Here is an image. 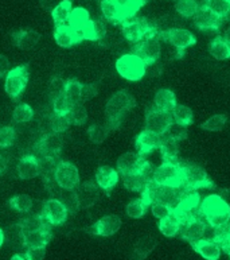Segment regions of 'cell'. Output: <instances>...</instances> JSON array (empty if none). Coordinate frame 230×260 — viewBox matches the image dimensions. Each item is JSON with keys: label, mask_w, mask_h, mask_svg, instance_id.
<instances>
[{"label": "cell", "mask_w": 230, "mask_h": 260, "mask_svg": "<svg viewBox=\"0 0 230 260\" xmlns=\"http://www.w3.org/2000/svg\"><path fill=\"white\" fill-rule=\"evenodd\" d=\"M199 8H201V4L197 0H176L175 2L176 14L186 19H193L199 11Z\"/></svg>", "instance_id": "38"}, {"label": "cell", "mask_w": 230, "mask_h": 260, "mask_svg": "<svg viewBox=\"0 0 230 260\" xmlns=\"http://www.w3.org/2000/svg\"><path fill=\"white\" fill-rule=\"evenodd\" d=\"M41 213L51 226H59L65 224L69 217V210L58 198L51 197L43 202Z\"/></svg>", "instance_id": "13"}, {"label": "cell", "mask_w": 230, "mask_h": 260, "mask_svg": "<svg viewBox=\"0 0 230 260\" xmlns=\"http://www.w3.org/2000/svg\"><path fill=\"white\" fill-rule=\"evenodd\" d=\"M100 8H101V14L106 22L113 24L121 23L120 10L114 0H100Z\"/></svg>", "instance_id": "33"}, {"label": "cell", "mask_w": 230, "mask_h": 260, "mask_svg": "<svg viewBox=\"0 0 230 260\" xmlns=\"http://www.w3.org/2000/svg\"><path fill=\"white\" fill-rule=\"evenodd\" d=\"M205 7H207L213 14L218 16L219 19H227L230 16L229 0H205Z\"/></svg>", "instance_id": "42"}, {"label": "cell", "mask_w": 230, "mask_h": 260, "mask_svg": "<svg viewBox=\"0 0 230 260\" xmlns=\"http://www.w3.org/2000/svg\"><path fill=\"white\" fill-rule=\"evenodd\" d=\"M193 19H194L195 27L201 31H218L223 22L205 6H201L199 11Z\"/></svg>", "instance_id": "16"}, {"label": "cell", "mask_w": 230, "mask_h": 260, "mask_svg": "<svg viewBox=\"0 0 230 260\" xmlns=\"http://www.w3.org/2000/svg\"><path fill=\"white\" fill-rule=\"evenodd\" d=\"M18 177L20 179H32L41 174L39 158L35 154H26L19 159L16 165Z\"/></svg>", "instance_id": "20"}, {"label": "cell", "mask_w": 230, "mask_h": 260, "mask_svg": "<svg viewBox=\"0 0 230 260\" xmlns=\"http://www.w3.org/2000/svg\"><path fill=\"white\" fill-rule=\"evenodd\" d=\"M159 37H152V38L141 39L140 42L133 43L132 53L140 57L147 66H151L159 61L162 55V46H160Z\"/></svg>", "instance_id": "10"}, {"label": "cell", "mask_w": 230, "mask_h": 260, "mask_svg": "<svg viewBox=\"0 0 230 260\" xmlns=\"http://www.w3.org/2000/svg\"><path fill=\"white\" fill-rule=\"evenodd\" d=\"M74 190L77 193L78 201H80V208L81 209L92 208V206L97 204L98 198H100L97 183L93 182V181L80 183Z\"/></svg>", "instance_id": "17"}, {"label": "cell", "mask_w": 230, "mask_h": 260, "mask_svg": "<svg viewBox=\"0 0 230 260\" xmlns=\"http://www.w3.org/2000/svg\"><path fill=\"white\" fill-rule=\"evenodd\" d=\"M222 37H223V38H225V41H226L227 43H230V27L226 28V31L223 32Z\"/></svg>", "instance_id": "60"}, {"label": "cell", "mask_w": 230, "mask_h": 260, "mask_svg": "<svg viewBox=\"0 0 230 260\" xmlns=\"http://www.w3.org/2000/svg\"><path fill=\"white\" fill-rule=\"evenodd\" d=\"M136 107V100L128 90H117L106 101L105 115L106 125L110 131H114L121 125V121L124 119L125 113Z\"/></svg>", "instance_id": "2"}, {"label": "cell", "mask_w": 230, "mask_h": 260, "mask_svg": "<svg viewBox=\"0 0 230 260\" xmlns=\"http://www.w3.org/2000/svg\"><path fill=\"white\" fill-rule=\"evenodd\" d=\"M81 82L75 80V78H69L66 80V84H65V90H63V94L69 99L71 104H75V103H81V90H82Z\"/></svg>", "instance_id": "45"}, {"label": "cell", "mask_w": 230, "mask_h": 260, "mask_svg": "<svg viewBox=\"0 0 230 260\" xmlns=\"http://www.w3.org/2000/svg\"><path fill=\"white\" fill-rule=\"evenodd\" d=\"M227 121V116L223 113H218L214 116H210L201 124V129L207 132H218L225 127Z\"/></svg>", "instance_id": "46"}, {"label": "cell", "mask_w": 230, "mask_h": 260, "mask_svg": "<svg viewBox=\"0 0 230 260\" xmlns=\"http://www.w3.org/2000/svg\"><path fill=\"white\" fill-rule=\"evenodd\" d=\"M30 78V69L28 65H19L8 70L6 74V81H4V89L6 93L12 100H19L22 94L26 90Z\"/></svg>", "instance_id": "6"}, {"label": "cell", "mask_w": 230, "mask_h": 260, "mask_svg": "<svg viewBox=\"0 0 230 260\" xmlns=\"http://www.w3.org/2000/svg\"><path fill=\"white\" fill-rule=\"evenodd\" d=\"M209 53L217 61H226L230 58V43L223 37L217 35L209 45Z\"/></svg>", "instance_id": "28"}, {"label": "cell", "mask_w": 230, "mask_h": 260, "mask_svg": "<svg viewBox=\"0 0 230 260\" xmlns=\"http://www.w3.org/2000/svg\"><path fill=\"white\" fill-rule=\"evenodd\" d=\"M187 127L186 125H180L178 123H172L168 129L164 134V138H168V139L175 140V142H182V140L187 139Z\"/></svg>", "instance_id": "51"}, {"label": "cell", "mask_w": 230, "mask_h": 260, "mask_svg": "<svg viewBox=\"0 0 230 260\" xmlns=\"http://www.w3.org/2000/svg\"><path fill=\"white\" fill-rule=\"evenodd\" d=\"M65 84H66V80H65V78H61V77L51 78L50 84H49V90H50L51 98L58 96V94H62L63 90H65Z\"/></svg>", "instance_id": "54"}, {"label": "cell", "mask_w": 230, "mask_h": 260, "mask_svg": "<svg viewBox=\"0 0 230 260\" xmlns=\"http://www.w3.org/2000/svg\"><path fill=\"white\" fill-rule=\"evenodd\" d=\"M10 70V61L4 54H0V78L6 77Z\"/></svg>", "instance_id": "57"}, {"label": "cell", "mask_w": 230, "mask_h": 260, "mask_svg": "<svg viewBox=\"0 0 230 260\" xmlns=\"http://www.w3.org/2000/svg\"><path fill=\"white\" fill-rule=\"evenodd\" d=\"M4 241H6V235H4V231L0 228V247L4 244Z\"/></svg>", "instance_id": "59"}, {"label": "cell", "mask_w": 230, "mask_h": 260, "mask_svg": "<svg viewBox=\"0 0 230 260\" xmlns=\"http://www.w3.org/2000/svg\"><path fill=\"white\" fill-rule=\"evenodd\" d=\"M215 235L213 237V240H215L221 245V251L229 255L230 256V224L225 228L214 229Z\"/></svg>", "instance_id": "49"}, {"label": "cell", "mask_w": 230, "mask_h": 260, "mask_svg": "<svg viewBox=\"0 0 230 260\" xmlns=\"http://www.w3.org/2000/svg\"><path fill=\"white\" fill-rule=\"evenodd\" d=\"M148 208L149 205L143 200V198H135V200H132V201L127 205V208H125V213H127L128 217L139 220V218L144 217Z\"/></svg>", "instance_id": "41"}, {"label": "cell", "mask_w": 230, "mask_h": 260, "mask_svg": "<svg viewBox=\"0 0 230 260\" xmlns=\"http://www.w3.org/2000/svg\"><path fill=\"white\" fill-rule=\"evenodd\" d=\"M46 256V247H30L26 249V260H43Z\"/></svg>", "instance_id": "55"}, {"label": "cell", "mask_w": 230, "mask_h": 260, "mask_svg": "<svg viewBox=\"0 0 230 260\" xmlns=\"http://www.w3.org/2000/svg\"><path fill=\"white\" fill-rule=\"evenodd\" d=\"M55 198H58L59 201L66 206L67 210H69V214H75L78 210L81 209V208H80V201H78L75 190H65V189H59L58 193L55 194Z\"/></svg>", "instance_id": "39"}, {"label": "cell", "mask_w": 230, "mask_h": 260, "mask_svg": "<svg viewBox=\"0 0 230 260\" xmlns=\"http://www.w3.org/2000/svg\"><path fill=\"white\" fill-rule=\"evenodd\" d=\"M172 123H174V120H172L171 112H167V111H162V109L152 107L145 113V129L154 132L156 135L163 136Z\"/></svg>", "instance_id": "12"}, {"label": "cell", "mask_w": 230, "mask_h": 260, "mask_svg": "<svg viewBox=\"0 0 230 260\" xmlns=\"http://www.w3.org/2000/svg\"><path fill=\"white\" fill-rule=\"evenodd\" d=\"M54 41L59 47H63V49H69V47L81 43V39H80L78 34L69 24L55 26Z\"/></svg>", "instance_id": "23"}, {"label": "cell", "mask_w": 230, "mask_h": 260, "mask_svg": "<svg viewBox=\"0 0 230 260\" xmlns=\"http://www.w3.org/2000/svg\"><path fill=\"white\" fill-rule=\"evenodd\" d=\"M32 117H34V109L31 108V105L26 103H20L16 105V108L12 112V120L16 124H26L32 120Z\"/></svg>", "instance_id": "43"}, {"label": "cell", "mask_w": 230, "mask_h": 260, "mask_svg": "<svg viewBox=\"0 0 230 260\" xmlns=\"http://www.w3.org/2000/svg\"><path fill=\"white\" fill-rule=\"evenodd\" d=\"M119 179H120V174L113 167L101 166L96 171V183L101 190L105 191L106 194H109L110 191L117 186Z\"/></svg>", "instance_id": "19"}, {"label": "cell", "mask_w": 230, "mask_h": 260, "mask_svg": "<svg viewBox=\"0 0 230 260\" xmlns=\"http://www.w3.org/2000/svg\"><path fill=\"white\" fill-rule=\"evenodd\" d=\"M152 182L159 186L182 187L183 185V165L178 160L166 162L154 169Z\"/></svg>", "instance_id": "4"}, {"label": "cell", "mask_w": 230, "mask_h": 260, "mask_svg": "<svg viewBox=\"0 0 230 260\" xmlns=\"http://www.w3.org/2000/svg\"><path fill=\"white\" fill-rule=\"evenodd\" d=\"M159 150L162 152V158L166 162L178 160V155H179V142H175V140L162 136Z\"/></svg>", "instance_id": "34"}, {"label": "cell", "mask_w": 230, "mask_h": 260, "mask_svg": "<svg viewBox=\"0 0 230 260\" xmlns=\"http://www.w3.org/2000/svg\"><path fill=\"white\" fill-rule=\"evenodd\" d=\"M156 245H158V241L152 236H144L139 239L133 247L132 260H144L149 253L152 252Z\"/></svg>", "instance_id": "29"}, {"label": "cell", "mask_w": 230, "mask_h": 260, "mask_svg": "<svg viewBox=\"0 0 230 260\" xmlns=\"http://www.w3.org/2000/svg\"><path fill=\"white\" fill-rule=\"evenodd\" d=\"M67 116L70 119L71 124L74 125H82L88 120V111L84 107L82 103H75V104L71 105L70 111L67 113Z\"/></svg>", "instance_id": "47"}, {"label": "cell", "mask_w": 230, "mask_h": 260, "mask_svg": "<svg viewBox=\"0 0 230 260\" xmlns=\"http://www.w3.org/2000/svg\"><path fill=\"white\" fill-rule=\"evenodd\" d=\"M149 208H151V210H152L154 216H155L156 218H159V220H162V218H164L166 216H168V214L171 213V210H172L170 206H167L166 204L159 201L152 202Z\"/></svg>", "instance_id": "53"}, {"label": "cell", "mask_w": 230, "mask_h": 260, "mask_svg": "<svg viewBox=\"0 0 230 260\" xmlns=\"http://www.w3.org/2000/svg\"><path fill=\"white\" fill-rule=\"evenodd\" d=\"M23 235V247L30 248V247H46L50 243L53 232L51 226L43 229H36V231H22Z\"/></svg>", "instance_id": "21"}, {"label": "cell", "mask_w": 230, "mask_h": 260, "mask_svg": "<svg viewBox=\"0 0 230 260\" xmlns=\"http://www.w3.org/2000/svg\"><path fill=\"white\" fill-rule=\"evenodd\" d=\"M121 226V218L116 214H108L104 216L98 221H96L92 226L86 229L90 235L93 236H102L109 237L113 236L114 233L119 232V229Z\"/></svg>", "instance_id": "15"}, {"label": "cell", "mask_w": 230, "mask_h": 260, "mask_svg": "<svg viewBox=\"0 0 230 260\" xmlns=\"http://www.w3.org/2000/svg\"><path fill=\"white\" fill-rule=\"evenodd\" d=\"M90 15L89 11L84 7H75L73 8V11L69 18V26L75 31H81L90 23Z\"/></svg>", "instance_id": "32"}, {"label": "cell", "mask_w": 230, "mask_h": 260, "mask_svg": "<svg viewBox=\"0 0 230 260\" xmlns=\"http://www.w3.org/2000/svg\"><path fill=\"white\" fill-rule=\"evenodd\" d=\"M86 132H88V138L92 143L101 144L105 142L112 131L106 124H92Z\"/></svg>", "instance_id": "44"}, {"label": "cell", "mask_w": 230, "mask_h": 260, "mask_svg": "<svg viewBox=\"0 0 230 260\" xmlns=\"http://www.w3.org/2000/svg\"><path fill=\"white\" fill-rule=\"evenodd\" d=\"M229 3H230V0H229Z\"/></svg>", "instance_id": "62"}, {"label": "cell", "mask_w": 230, "mask_h": 260, "mask_svg": "<svg viewBox=\"0 0 230 260\" xmlns=\"http://www.w3.org/2000/svg\"><path fill=\"white\" fill-rule=\"evenodd\" d=\"M160 142H162V136L156 135L154 132L144 128L135 139L137 154H140L141 156H147L148 154L159 148Z\"/></svg>", "instance_id": "18"}, {"label": "cell", "mask_w": 230, "mask_h": 260, "mask_svg": "<svg viewBox=\"0 0 230 260\" xmlns=\"http://www.w3.org/2000/svg\"><path fill=\"white\" fill-rule=\"evenodd\" d=\"M22 228V231H36V229H43L51 226L49 222L45 220V217L42 216V213H34L30 214L27 217L20 218V221L18 222ZM53 228V226H51Z\"/></svg>", "instance_id": "36"}, {"label": "cell", "mask_w": 230, "mask_h": 260, "mask_svg": "<svg viewBox=\"0 0 230 260\" xmlns=\"http://www.w3.org/2000/svg\"><path fill=\"white\" fill-rule=\"evenodd\" d=\"M121 178H123V183H124V187L127 190L136 191V193H141L151 181V178L145 177L144 174H141L139 171L121 174Z\"/></svg>", "instance_id": "25"}, {"label": "cell", "mask_w": 230, "mask_h": 260, "mask_svg": "<svg viewBox=\"0 0 230 260\" xmlns=\"http://www.w3.org/2000/svg\"><path fill=\"white\" fill-rule=\"evenodd\" d=\"M160 41L170 43L176 50V58H183L184 53L188 47L194 46L197 43V38L191 31L186 28L174 27L168 31L159 32Z\"/></svg>", "instance_id": "7"}, {"label": "cell", "mask_w": 230, "mask_h": 260, "mask_svg": "<svg viewBox=\"0 0 230 260\" xmlns=\"http://www.w3.org/2000/svg\"><path fill=\"white\" fill-rule=\"evenodd\" d=\"M10 260H26V257H24V255H20V253H15V255H14V256H12Z\"/></svg>", "instance_id": "61"}, {"label": "cell", "mask_w": 230, "mask_h": 260, "mask_svg": "<svg viewBox=\"0 0 230 260\" xmlns=\"http://www.w3.org/2000/svg\"><path fill=\"white\" fill-rule=\"evenodd\" d=\"M71 11H73L71 0H61L51 11V18L54 20L55 26H63L69 23Z\"/></svg>", "instance_id": "30"}, {"label": "cell", "mask_w": 230, "mask_h": 260, "mask_svg": "<svg viewBox=\"0 0 230 260\" xmlns=\"http://www.w3.org/2000/svg\"><path fill=\"white\" fill-rule=\"evenodd\" d=\"M119 6L121 14V22H124L128 18L136 16V14L144 7L147 0H114ZM121 24V23H120Z\"/></svg>", "instance_id": "31"}, {"label": "cell", "mask_w": 230, "mask_h": 260, "mask_svg": "<svg viewBox=\"0 0 230 260\" xmlns=\"http://www.w3.org/2000/svg\"><path fill=\"white\" fill-rule=\"evenodd\" d=\"M71 103L65 94H58L53 98V111L51 112L55 115H67L71 108Z\"/></svg>", "instance_id": "52"}, {"label": "cell", "mask_w": 230, "mask_h": 260, "mask_svg": "<svg viewBox=\"0 0 230 260\" xmlns=\"http://www.w3.org/2000/svg\"><path fill=\"white\" fill-rule=\"evenodd\" d=\"M176 104H178L176 103V94L171 89L162 88L155 93V98H154V107L155 108L171 112Z\"/></svg>", "instance_id": "26"}, {"label": "cell", "mask_w": 230, "mask_h": 260, "mask_svg": "<svg viewBox=\"0 0 230 260\" xmlns=\"http://www.w3.org/2000/svg\"><path fill=\"white\" fill-rule=\"evenodd\" d=\"M207 229L206 221L201 217V214H197L194 217H190L188 220L182 224L179 231L180 237L184 241H187L190 244L195 243V241L201 240L205 236Z\"/></svg>", "instance_id": "14"}, {"label": "cell", "mask_w": 230, "mask_h": 260, "mask_svg": "<svg viewBox=\"0 0 230 260\" xmlns=\"http://www.w3.org/2000/svg\"><path fill=\"white\" fill-rule=\"evenodd\" d=\"M121 32L124 35V38L131 43L140 42L141 39L145 38L159 37L155 22H151L145 18H137V16H132L121 22Z\"/></svg>", "instance_id": "3"}, {"label": "cell", "mask_w": 230, "mask_h": 260, "mask_svg": "<svg viewBox=\"0 0 230 260\" xmlns=\"http://www.w3.org/2000/svg\"><path fill=\"white\" fill-rule=\"evenodd\" d=\"M98 93V86L96 84H84L81 90V103L94 99Z\"/></svg>", "instance_id": "56"}, {"label": "cell", "mask_w": 230, "mask_h": 260, "mask_svg": "<svg viewBox=\"0 0 230 260\" xmlns=\"http://www.w3.org/2000/svg\"><path fill=\"white\" fill-rule=\"evenodd\" d=\"M39 39H41V35L34 30H19L12 34V42L22 50L34 49L39 43Z\"/></svg>", "instance_id": "24"}, {"label": "cell", "mask_w": 230, "mask_h": 260, "mask_svg": "<svg viewBox=\"0 0 230 260\" xmlns=\"http://www.w3.org/2000/svg\"><path fill=\"white\" fill-rule=\"evenodd\" d=\"M54 181L61 189L74 190L80 185V173L74 163L59 160L54 171Z\"/></svg>", "instance_id": "9"}, {"label": "cell", "mask_w": 230, "mask_h": 260, "mask_svg": "<svg viewBox=\"0 0 230 260\" xmlns=\"http://www.w3.org/2000/svg\"><path fill=\"white\" fill-rule=\"evenodd\" d=\"M180 226H182V224L178 221V218H176L172 213H170L164 218L159 220V231L163 233L166 237L178 236V235H179Z\"/></svg>", "instance_id": "37"}, {"label": "cell", "mask_w": 230, "mask_h": 260, "mask_svg": "<svg viewBox=\"0 0 230 260\" xmlns=\"http://www.w3.org/2000/svg\"><path fill=\"white\" fill-rule=\"evenodd\" d=\"M141 158L143 156L137 152H124L123 155H120V158L117 159V171L119 174H127V173H132V171H136L137 167H139V163H140Z\"/></svg>", "instance_id": "27"}, {"label": "cell", "mask_w": 230, "mask_h": 260, "mask_svg": "<svg viewBox=\"0 0 230 260\" xmlns=\"http://www.w3.org/2000/svg\"><path fill=\"white\" fill-rule=\"evenodd\" d=\"M186 191L198 189H215L214 182L209 178L206 170L198 165H183V185Z\"/></svg>", "instance_id": "8"}, {"label": "cell", "mask_w": 230, "mask_h": 260, "mask_svg": "<svg viewBox=\"0 0 230 260\" xmlns=\"http://www.w3.org/2000/svg\"><path fill=\"white\" fill-rule=\"evenodd\" d=\"M36 156H51L59 159L61 152L63 150V138L62 134L58 132H47L42 134L41 139L35 144Z\"/></svg>", "instance_id": "11"}, {"label": "cell", "mask_w": 230, "mask_h": 260, "mask_svg": "<svg viewBox=\"0 0 230 260\" xmlns=\"http://www.w3.org/2000/svg\"><path fill=\"white\" fill-rule=\"evenodd\" d=\"M8 206L18 213H30L34 206V201L30 196L18 194L10 198Z\"/></svg>", "instance_id": "40"}, {"label": "cell", "mask_w": 230, "mask_h": 260, "mask_svg": "<svg viewBox=\"0 0 230 260\" xmlns=\"http://www.w3.org/2000/svg\"><path fill=\"white\" fill-rule=\"evenodd\" d=\"M191 247L203 259L218 260L221 257V245L213 239H201L193 243Z\"/></svg>", "instance_id": "22"}, {"label": "cell", "mask_w": 230, "mask_h": 260, "mask_svg": "<svg viewBox=\"0 0 230 260\" xmlns=\"http://www.w3.org/2000/svg\"><path fill=\"white\" fill-rule=\"evenodd\" d=\"M147 68L148 66L145 65L144 61L132 51L123 54L116 61L117 73L128 81H140L147 74Z\"/></svg>", "instance_id": "5"}, {"label": "cell", "mask_w": 230, "mask_h": 260, "mask_svg": "<svg viewBox=\"0 0 230 260\" xmlns=\"http://www.w3.org/2000/svg\"><path fill=\"white\" fill-rule=\"evenodd\" d=\"M71 125V121L67 115H55L51 112L50 115V131L63 134L65 131L69 129Z\"/></svg>", "instance_id": "48"}, {"label": "cell", "mask_w": 230, "mask_h": 260, "mask_svg": "<svg viewBox=\"0 0 230 260\" xmlns=\"http://www.w3.org/2000/svg\"><path fill=\"white\" fill-rule=\"evenodd\" d=\"M199 214L213 229L225 228L230 224V204L222 196H207L201 201Z\"/></svg>", "instance_id": "1"}, {"label": "cell", "mask_w": 230, "mask_h": 260, "mask_svg": "<svg viewBox=\"0 0 230 260\" xmlns=\"http://www.w3.org/2000/svg\"><path fill=\"white\" fill-rule=\"evenodd\" d=\"M18 138L15 128L11 125H4L0 128V148H8L14 146Z\"/></svg>", "instance_id": "50"}, {"label": "cell", "mask_w": 230, "mask_h": 260, "mask_svg": "<svg viewBox=\"0 0 230 260\" xmlns=\"http://www.w3.org/2000/svg\"><path fill=\"white\" fill-rule=\"evenodd\" d=\"M7 166H8L7 158H6L3 154H0V175L6 173V170H7Z\"/></svg>", "instance_id": "58"}, {"label": "cell", "mask_w": 230, "mask_h": 260, "mask_svg": "<svg viewBox=\"0 0 230 260\" xmlns=\"http://www.w3.org/2000/svg\"><path fill=\"white\" fill-rule=\"evenodd\" d=\"M171 116L174 123H178L180 125H191L194 123V113L191 108H188L187 105L176 104L171 111Z\"/></svg>", "instance_id": "35"}]
</instances>
